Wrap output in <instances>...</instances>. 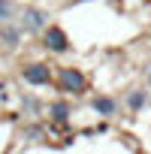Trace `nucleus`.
Masks as SVG:
<instances>
[{
  "label": "nucleus",
  "instance_id": "nucleus-9",
  "mask_svg": "<svg viewBox=\"0 0 151 154\" xmlns=\"http://www.w3.org/2000/svg\"><path fill=\"white\" fill-rule=\"evenodd\" d=\"M12 18V0H0V24Z\"/></svg>",
  "mask_w": 151,
  "mask_h": 154
},
{
  "label": "nucleus",
  "instance_id": "nucleus-10",
  "mask_svg": "<svg viewBox=\"0 0 151 154\" xmlns=\"http://www.w3.org/2000/svg\"><path fill=\"white\" fill-rule=\"evenodd\" d=\"M148 82H151V69H148Z\"/></svg>",
  "mask_w": 151,
  "mask_h": 154
},
{
  "label": "nucleus",
  "instance_id": "nucleus-4",
  "mask_svg": "<svg viewBox=\"0 0 151 154\" xmlns=\"http://www.w3.org/2000/svg\"><path fill=\"white\" fill-rule=\"evenodd\" d=\"M45 27H48V15L42 9H36V6H27L24 9V18H21V30L36 33V30H45Z\"/></svg>",
  "mask_w": 151,
  "mask_h": 154
},
{
  "label": "nucleus",
  "instance_id": "nucleus-1",
  "mask_svg": "<svg viewBox=\"0 0 151 154\" xmlns=\"http://www.w3.org/2000/svg\"><path fill=\"white\" fill-rule=\"evenodd\" d=\"M57 88L63 94H85L88 91V79L82 75V69H76V66H60L57 69Z\"/></svg>",
  "mask_w": 151,
  "mask_h": 154
},
{
  "label": "nucleus",
  "instance_id": "nucleus-5",
  "mask_svg": "<svg viewBox=\"0 0 151 154\" xmlns=\"http://www.w3.org/2000/svg\"><path fill=\"white\" fill-rule=\"evenodd\" d=\"M91 109H94L97 115H103V118H115V115H118V100H115V97H103V94H100V97H94V100H91Z\"/></svg>",
  "mask_w": 151,
  "mask_h": 154
},
{
  "label": "nucleus",
  "instance_id": "nucleus-6",
  "mask_svg": "<svg viewBox=\"0 0 151 154\" xmlns=\"http://www.w3.org/2000/svg\"><path fill=\"white\" fill-rule=\"evenodd\" d=\"M145 103H148V91H145V88H133V91L127 94V109H130V112H142Z\"/></svg>",
  "mask_w": 151,
  "mask_h": 154
},
{
  "label": "nucleus",
  "instance_id": "nucleus-2",
  "mask_svg": "<svg viewBox=\"0 0 151 154\" xmlns=\"http://www.w3.org/2000/svg\"><path fill=\"white\" fill-rule=\"evenodd\" d=\"M42 45H45L48 51H54V54H63V51L72 48V45H69V36H66L57 24H48V27L42 30Z\"/></svg>",
  "mask_w": 151,
  "mask_h": 154
},
{
  "label": "nucleus",
  "instance_id": "nucleus-8",
  "mask_svg": "<svg viewBox=\"0 0 151 154\" xmlns=\"http://www.w3.org/2000/svg\"><path fill=\"white\" fill-rule=\"evenodd\" d=\"M18 36H21V33H18L15 27H6L3 33H0V39H3L6 45H18Z\"/></svg>",
  "mask_w": 151,
  "mask_h": 154
},
{
  "label": "nucleus",
  "instance_id": "nucleus-3",
  "mask_svg": "<svg viewBox=\"0 0 151 154\" xmlns=\"http://www.w3.org/2000/svg\"><path fill=\"white\" fill-rule=\"evenodd\" d=\"M21 79L27 85H51V66L48 63H24L21 66Z\"/></svg>",
  "mask_w": 151,
  "mask_h": 154
},
{
  "label": "nucleus",
  "instance_id": "nucleus-7",
  "mask_svg": "<svg viewBox=\"0 0 151 154\" xmlns=\"http://www.w3.org/2000/svg\"><path fill=\"white\" fill-rule=\"evenodd\" d=\"M48 115H51V121H66L69 118V106L66 103H51L48 106Z\"/></svg>",
  "mask_w": 151,
  "mask_h": 154
}]
</instances>
